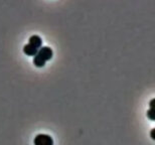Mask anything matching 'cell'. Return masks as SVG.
I'll return each mask as SVG.
<instances>
[{"label": "cell", "instance_id": "6", "mask_svg": "<svg viewBox=\"0 0 155 145\" xmlns=\"http://www.w3.org/2000/svg\"><path fill=\"white\" fill-rule=\"evenodd\" d=\"M147 116H148V118H149L150 120H154V116H153V108H150L149 110L147 111Z\"/></svg>", "mask_w": 155, "mask_h": 145}, {"label": "cell", "instance_id": "7", "mask_svg": "<svg viewBox=\"0 0 155 145\" xmlns=\"http://www.w3.org/2000/svg\"><path fill=\"white\" fill-rule=\"evenodd\" d=\"M154 130H155V129H154V128L152 129V130H151V138H152V139H153V140L155 139V137H154Z\"/></svg>", "mask_w": 155, "mask_h": 145}, {"label": "cell", "instance_id": "5", "mask_svg": "<svg viewBox=\"0 0 155 145\" xmlns=\"http://www.w3.org/2000/svg\"><path fill=\"white\" fill-rule=\"evenodd\" d=\"M45 63H46V61L38 54H36L35 57V58H33V64H35V66L38 67V68H43L45 66Z\"/></svg>", "mask_w": 155, "mask_h": 145}, {"label": "cell", "instance_id": "2", "mask_svg": "<svg viewBox=\"0 0 155 145\" xmlns=\"http://www.w3.org/2000/svg\"><path fill=\"white\" fill-rule=\"evenodd\" d=\"M38 55H39L40 58H42L45 61H48L52 58V55H54V52H52V49L48 47H41L38 51Z\"/></svg>", "mask_w": 155, "mask_h": 145}, {"label": "cell", "instance_id": "1", "mask_svg": "<svg viewBox=\"0 0 155 145\" xmlns=\"http://www.w3.org/2000/svg\"><path fill=\"white\" fill-rule=\"evenodd\" d=\"M35 145H54V139L48 134H38L33 140Z\"/></svg>", "mask_w": 155, "mask_h": 145}, {"label": "cell", "instance_id": "3", "mask_svg": "<svg viewBox=\"0 0 155 145\" xmlns=\"http://www.w3.org/2000/svg\"><path fill=\"white\" fill-rule=\"evenodd\" d=\"M29 44L35 47V48L39 49L42 45V39L40 38V36L38 35H32L29 38Z\"/></svg>", "mask_w": 155, "mask_h": 145}, {"label": "cell", "instance_id": "4", "mask_svg": "<svg viewBox=\"0 0 155 145\" xmlns=\"http://www.w3.org/2000/svg\"><path fill=\"white\" fill-rule=\"evenodd\" d=\"M38 48H35V47L30 45L29 44H26V45H24V47H23V52L26 55H30V57H35V55L38 54Z\"/></svg>", "mask_w": 155, "mask_h": 145}]
</instances>
